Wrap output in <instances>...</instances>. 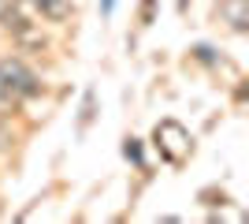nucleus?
Listing matches in <instances>:
<instances>
[{"label":"nucleus","instance_id":"f257e3e1","mask_svg":"<svg viewBox=\"0 0 249 224\" xmlns=\"http://www.w3.org/2000/svg\"><path fill=\"white\" fill-rule=\"evenodd\" d=\"M153 146L160 149V157L171 161V164H186L190 149H194V139L190 131L178 123V120H160L153 127Z\"/></svg>","mask_w":249,"mask_h":224},{"label":"nucleus","instance_id":"f03ea898","mask_svg":"<svg viewBox=\"0 0 249 224\" xmlns=\"http://www.w3.org/2000/svg\"><path fill=\"white\" fill-rule=\"evenodd\" d=\"M0 90L8 94V101H22V97L37 94L41 82H37V75L22 64V60H11L8 56V60H0Z\"/></svg>","mask_w":249,"mask_h":224},{"label":"nucleus","instance_id":"7ed1b4c3","mask_svg":"<svg viewBox=\"0 0 249 224\" xmlns=\"http://www.w3.org/2000/svg\"><path fill=\"white\" fill-rule=\"evenodd\" d=\"M4 26H8V30L15 34V38H19V41H26V45H41V41H45L41 34L34 30V22L26 19L22 11H15V8H8V11H4Z\"/></svg>","mask_w":249,"mask_h":224},{"label":"nucleus","instance_id":"20e7f679","mask_svg":"<svg viewBox=\"0 0 249 224\" xmlns=\"http://www.w3.org/2000/svg\"><path fill=\"white\" fill-rule=\"evenodd\" d=\"M223 15H227L231 30L246 34V26H249V11H246V0H223Z\"/></svg>","mask_w":249,"mask_h":224},{"label":"nucleus","instance_id":"39448f33","mask_svg":"<svg viewBox=\"0 0 249 224\" xmlns=\"http://www.w3.org/2000/svg\"><path fill=\"white\" fill-rule=\"evenodd\" d=\"M45 19H67L71 15V0H30Z\"/></svg>","mask_w":249,"mask_h":224},{"label":"nucleus","instance_id":"423d86ee","mask_svg":"<svg viewBox=\"0 0 249 224\" xmlns=\"http://www.w3.org/2000/svg\"><path fill=\"white\" fill-rule=\"evenodd\" d=\"M153 8H156V0H145V4H142V22H153Z\"/></svg>","mask_w":249,"mask_h":224},{"label":"nucleus","instance_id":"0eeeda50","mask_svg":"<svg viewBox=\"0 0 249 224\" xmlns=\"http://www.w3.org/2000/svg\"><path fill=\"white\" fill-rule=\"evenodd\" d=\"M126 157H134V161H142V149H138V142H134V139L126 142Z\"/></svg>","mask_w":249,"mask_h":224},{"label":"nucleus","instance_id":"6e6552de","mask_svg":"<svg viewBox=\"0 0 249 224\" xmlns=\"http://www.w3.org/2000/svg\"><path fill=\"white\" fill-rule=\"evenodd\" d=\"M4 105H8V94H4V90H0V108H4Z\"/></svg>","mask_w":249,"mask_h":224},{"label":"nucleus","instance_id":"1a4fd4ad","mask_svg":"<svg viewBox=\"0 0 249 224\" xmlns=\"http://www.w3.org/2000/svg\"><path fill=\"white\" fill-rule=\"evenodd\" d=\"M0 4H11V0H0Z\"/></svg>","mask_w":249,"mask_h":224},{"label":"nucleus","instance_id":"9d476101","mask_svg":"<svg viewBox=\"0 0 249 224\" xmlns=\"http://www.w3.org/2000/svg\"><path fill=\"white\" fill-rule=\"evenodd\" d=\"M182 4H186V0H182Z\"/></svg>","mask_w":249,"mask_h":224}]
</instances>
